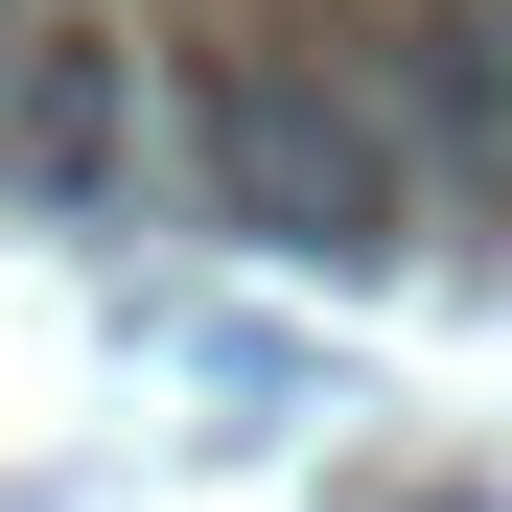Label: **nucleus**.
I'll return each instance as SVG.
<instances>
[{
  "instance_id": "nucleus-1",
  "label": "nucleus",
  "mask_w": 512,
  "mask_h": 512,
  "mask_svg": "<svg viewBox=\"0 0 512 512\" xmlns=\"http://www.w3.org/2000/svg\"><path fill=\"white\" fill-rule=\"evenodd\" d=\"M187 163H210V210L280 233V256H373L396 233V117L350 94V70H210V94H187Z\"/></svg>"
},
{
  "instance_id": "nucleus-2",
  "label": "nucleus",
  "mask_w": 512,
  "mask_h": 512,
  "mask_svg": "<svg viewBox=\"0 0 512 512\" xmlns=\"http://www.w3.org/2000/svg\"><path fill=\"white\" fill-rule=\"evenodd\" d=\"M117 140H140L117 47H24V94H0V187H117Z\"/></svg>"
},
{
  "instance_id": "nucleus-3",
  "label": "nucleus",
  "mask_w": 512,
  "mask_h": 512,
  "mask_svg": "<svg viewBox=\"0 0 512 512\" xmlns=\"http://www.w3.org/2000/svg\"><path fill=\"white\" fill-rule=\"evenodd\" d=\"M0 94H24V24H0Z\"/></svg>"
}]
</instances>
